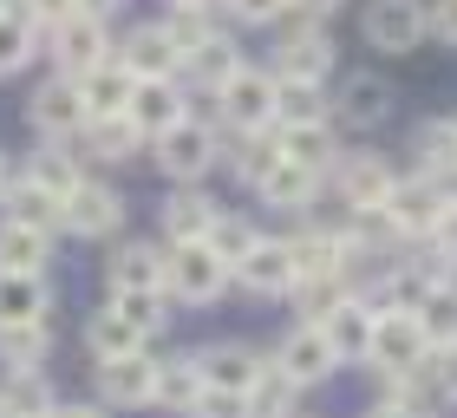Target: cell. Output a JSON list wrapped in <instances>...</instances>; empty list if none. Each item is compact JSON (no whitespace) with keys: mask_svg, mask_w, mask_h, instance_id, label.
I'll return each mask as SVG.
<instances>
[{"mask_svg":"<svg viewBox=\"0 0 457 418\" xmlns=\"http://www.w3.org/2000/svg\"><path fill=\"white\" fill-rule=\"evenodd\" d=\"M210 104H203V118L216 124V131L228 138H262V131H275V72L268 66H242L222 79L216 92H203Z\"/></svg>","mask_w":457,"mask_h":418,"instance_id":"cell-1","label":"cell"},{"mask_svg":"<svg viewBox=\"0 0 457 418\" xmlns=\"http://www.w3.org/2000/svg\"><path fill=\"white\" fill-rule=\"evenodd\" d=\"M334 33H327V20H301V13H287L281 27H275V53L262 59L275 79H307V86H327L334 79Z\"/></svg>","mask_w":457,"mask_h":418,"instance_id":"cell-2","label":"cell"},{"mask_svg":"<svg viewBox=\"0 0 457 418\" xmlns=\"http://www.w3.org/2000/svg\"><path fill=\"white\" fill-rule=\"evenodd\" d=\"M151 163H157L170 183H203V177L222 163V131H216L203 112H190L183 124H170L163 138H151Z\"/></svg>","mask_w":457,"mask_h":418,"instance_id":"cell-3","label":"cell"},{"mask_svg":"<svg viewBox=\"0 0 457 418\" xmlns=\"http://www.w3.org/2000/svg\"><path fill=\"white\" fill-rule=\"evenodd\" d=\"M405 171L392 163L386 151H340L334 157V171H327V190L340 196V209H386V196H392V183H399Z\"/></svg>","mask_w":457,"mask_h":418,"instance_id":"cell-4","label":"cell"},{"mask_svg":"<svg viewBox=\"0 0 457 418\" xmlns=\"http://www.w3.org/2000/svg\"><path fill=\"white\" fill-rule=\"evenodd\" d=\"M431 360V340L419 327V314L411 307H379V321H372V347H366V366L379 372V380H399V372L425 366Z\"/></svg>","mask_w":457,"mask_h":418,"instance_id":"cell-5","label":"cell"},{"mask_svg":"<svg viewBox=\"0 0 457 418\" xmlns=\"http://www.w3.org/2000/svg\"><path fill=\"white\" fill-rule=\"evenodd\" d=\"M360 33H366L372 53L405 59V53H419L425 39H431V7H425V0H366Z\"/></svg>","mask_w":457,"mask_h":418,"instance_id":"cell-6","label":"cell"},{"mask_svg":"<svg viewBox=\"0 0 457 418\" xmlns=\"http://www.w3.org/2000/svg\"><path fill=\"white\" fill-rule=\"evenodd\" d=\"M228 288V268L210 255V242H163V295L183 307H203Z\"/></svg>","mask_w":457,"mask_h":418,"instance_id":"cell-7","label":"cell"},{"mask_svg":"<svg viewBox=\"0 0 457 418\" xmlns=\"http://www.w3.org/2000/svg\"><path fill=\"white\" fill-rule=\"evenodd\" d=\"M46 59H53L59 79L92 72L98 59H112V20H98V13H66L59 27H46Z\"/></svg>","mask_w":457,"mask_h":418,"instance_id":"cell-8","label":"cell"},{"mask_svg":"<svg viewBox=\"0 0 457 418\" xmlns=\"http://www.w3.org/2000/svg\"><path fill=\"white\" fill-rule=\"evenodd\" d=\"M392 104H399L392 79L353 72V79H340V86L327 92V118H334V131H379V124L392 118Z\"/></svg>","mask_w":457,"mask_h":418,"instance_id":"cell-9","label":"cell"},{"mask_svg":"<svg viewBox=\"0 0 457 418\" xmlns=\"http://www.w3.org/2000/svg\"><path fill=\"white\" fill-rule=\"evenodd\" d=\"M27 124L39 144H79V131H86V98H79L72 79H46V86H33L27 98Z\"/></svg>","mask_w":457,"mask_h":418,"instance_id":"cell-10","label":"cell"},{"mask_svg":"<svg viewBox=\"0 0 457 418\" xmlns=\"http://www.w3.org/2000/svg\"><path fill=\"white\" fill-rule=\"evenodd\" d=\"M190 112H196V92L183 86V79H137V86H131V104H124V118L144 131V144L163 138L170 124H183Z\"/></svg>","mask_w":457,"mask_h":418,"instance_id":"cell-11","label":"cell"},{"mask_svg":"<svg viewBox=\"0 0 457 418\" xmlns=\"http://www.w3.org/2000/svg\"><path fill=\"white\" fill-rule=\"evenodd\" d=\"M92 380H98V405L105 412H137L157 392V360H151V347L124 353V360H92Z\"/></svg>","mask_w":457,"mask_h":418,"instance_id":"cell-12","label":"cell"},{"mask_svg":"<svg viewBox=\"0 0 457 418\" xmlns=\"http://www.w3.org/2000/svg\"><path fill=\"white\" fill-rule=\"evenodd\" d=\"M268 360H275L287 380H295L301 392L307 386H320V380H334L340 372V353H334V340H327L320 333V321H301V327H287V340L268 353Z\"/></svg>","mask_w":457,"mask_h":418,"instance_id":"cell-13","label":"cell"},{"mask_svg":"<svg viewBox=\"0 0 457 418\" xmlns=\"http://www.w3.org/2000/svg\"><path fill=\"white\" fill-rule=\"evenodd\" d=\"M451 209V190H438L431 177H399L392 183V196H386V216H392V229H399L405 242H425L431 229H438V216Z\"/></svg>","mask_w":457,"mask_h":418,"instance_id":"cell-14","label":"cell"},{"mask_svg":"<svg viewBox=\"0 0 457 418\" xmlns=\"http://www.w3.org/2000/svg\"><path fill=\"white\" fill-rule=\"evenodd\" d=\"M287 255H295V288L301 281H334L346 275V216L340 222H307L287 236Z\"/></svg>","mask_w":457,"mask_h":418,"instance_id":"cell-15","label":"cell"},{"mask_svg":"<svg viewBox=\"0 0 457 418\" xmlns=\"http://www.w3.org/2000/svg\"><path fill=\"white\" fill-rule=\"evenodd\" d=\"M124 229V196L98 177H79L72 196H66V236H86V242H112Z\"/></svg>","mask_w":457,"mask_h":418,"instance_id":"cell-16","label":"cell"},{"mask_svg":"<svg viewBox=\"0 0 457 418\" xmlns=\"http://www.w3.org/2000/svg\"><path fill=\"white\" fill-rule=\"evenodd\" d=\"M112 53L131 79H183V53L170 46L163 20H144V27H131L124 39H112Z\"/></svg>","mask_w":457,"mask_h":418,"instance_id":"cell-17","label":"cell"},{"mask_svg":"<svg viewBox=\"0 0 457 418\" xmlns=\"http://www.w3.org/2000/svg\"><path fill=\"white\" fill-rule=\"evenodd\" d=\"M236 288L248 295H295V255H287V236H255V248L236 262Z\"/></svg>","mask_w":457,"mask_h":418,"instance_id":"cell-18","label":"cell"},{"mask_svg":"<svg viewBox=\"0 0 457 418\" xmlns=\"http://www.w3.org/2000/svg\"><path fill=\"white\" fill-rule=\"evenodd\" d=\"M262 360H268V353H255L248 340H216V347H196V372H203V386H210V392H242V399H248V386H255Z\"/></svg>","mask_w":457,"mask_h":418,"instance_id":"cell-19","label":"cell"},{"mask_svg":"<svg viewBox=\"0 0 457 418\" xmlns=\"http://www.w3.org/2000/svg\"><path fill=\"white\" fill-rule=\"evenodd\" d=\"M0 222H27V229H46V236H59V229H66V203H59L46 183H33L27 171H13L7 190H0Z\"/></svg>","mask_w":457,"mask_h":418,"instance_id":"cell-20","label":"cell"},{"mask_svg":"<svg viewBox=\"0 0 457 418\" xmlns=\"http://www.w3.org/2000/svg\"><path fill=\"white\" fill-rule=\"evenodd\" d=\"M268 138H275V151H281L287 163H301V171H320V177L334 171V157L346 151L340 131H334V118H314V124H275Z\"/></svg>","mask_w":457,"mask_h":418,"instance_id":"cell-21","label":"cell"},{"mask_svg":"<svg viewBox=\"0 0 457 418\" xmlns=\"http://www.w3.org/2000/svg\"><path fill=\"white\" fill-rule=\"evenodd\" d=\"M411 171L457 196V118H425L411 131Z\"/></svg>","mask_w":457,"mask_h":418,"instance_id":"cell-22","label":"cell"},{"mask_svg":"<svg viewBox=\"0 0 457 418\" xmlns=\"http://www.w3.org/2000/svg\"><path fill=\"white\" fill-rule=\"evenodd\" d=\"M216 216H222V203L203 183H170V196H163V242H203Z\"/></svg>","mask_w":457,"mask_h":418,"instance_id":"cell-23","label":"cell"},{"mask_svg":"<svg viewBox=\"0 0 457 418\" xmlns=\"http://www.w3.org/2000/svg\"><path fill=\"white\" fill-rule=\"evenodd\" d=\"M320 196H327V177L320 171H301V163H287V157H275V171L255 183V203L262 209H287V216L314 209Z\"/></svg>","mask_w":457,"mask_h":418,"instance_id":"cell-24","label":"cell"},{"mask_svg":"<svg viewBox=\"0 0 457 418\" xmlns=\"http://www.w3.org/2000/svg\"><path fill=\"white\" fill-rule=\"evenodd\" d=\"M372 321H379V307H372L366 295H346V301L320 321V333H327V340H334V353H340V366H346V360H366Z\"/></svg>","mask_w":457,"mask_h":418,"instance_id":"cell-25","label":"cell"},{"mask_svg":"<svg viewBox=\"0 0 457 418\" xmlns=\"http://www.w3.org/2000/svg\"><path fill=\"white\" fill-rule=\"evenodd\" d=\"M72 86H79V98H86V118H118L124 104H131V86H137V79L124 72L118 53H112V59H98L92 72H79Z\"/></svg>","mask_w":457,"mask_h":418,"instance_id":"cell-26","label":"cell"},{"mask_svg":"<svg viewBox=\"0 0 457 418\" xmlns=\"http://www.w3.org/2000/svg\"><path fill=\"white\" fill-rule=\"evenodd\" d=\"M79 151L86 157H98V163H137V151H144V131L131 118H86V131H79Z\"/></svg>","mask_w":457,"mask_h":418,"instance_id":"cell-27","label":"cell"},{"mask_svg":"<svg viewBox=\"0 0 457 418\" xmlns=\"http://www.w3.org/2000/svg\"><path fill=\"white\" fill-rule=\"evenodd\" d=\"M27 321H53L46 275H7L0 268V327H27Z\"/></svg>","mask_w":457,"mask_h":418,"instance_id":"cell-28","label":"cell"},{"mask_svg":"<svg viewBox=\"0 0 457 418\" xmlns=\"http://www.w3.org/2000/svg\"><path fill=\"white\" fill-rule=\"evenodd\" d=\"M203 399V372H196V353H163L157 360V392H151V405L163 412H183L190 418Z\"/></svg>","mask_w":457,"mask_h":418,"instance_id":"cell-29","label":"cell"},{"mask_svg":"<svg viewBox=\"0 0 457 418\" xmlns=\"http://www.w3.org/2000/svg\"><path fill=\"white\" fill-rule=\"evenodd\" d=\"M0 268L7 275H46L53 268V236L27 222H0Z\"/></svg>","mask_w":457,"mask_h":418,"instance_id":"cell-30","label":"cell"},{"mask_svg":"<svg viewBox=\"0 0 457 418\" xmlns=\"http://www.w3.org/2000/svg\"><path fill=\"white\" fill-rule=\"evenodd\" d=\"M163 33H170V46L190 59V53H203L216 33H228V7L216 0V7H170L163 13Z\"/></svg>","mask_w":457,"mask_h":418,"instance_id":"cell-31","label":"cell"},{"mask_svg":"<svg viewBox=\"0 0 457 418\" xmlns=\"http://www.w3.org/2000/svg\"><path fill=\"white\" fill-rule=\"evenodd\" d=\"M39 46H46V27H39L33 13H20V7L0 13V79L27 72L33 59H39Z\"/></svg>","mask_w":457,"mask_h":418,"instance_id":"cell-32","label":"cell"},{"mask_svg":"<svg viewBox=\"0 0 457 418\" xmlns=\"http://www.w3.org/2000/svg\"><path fill=\"white\" fill-rule=\"evenodd\" d=\"M112 288H163V242H118L105 262Z\"/></svg>","mask_w":457,"mask_h":418,"instance_id":"cell-33","label":"cell"},{"mask_svg":"<svg viewBox=\"0 0 457 418\" xmlns=\"http://www.w3.org/2000/svg\"><path fill=\"white\" fill-rule=\"evenodd\" d=\"M46 360H53V321L0 327V366L7 372H46Z\"/></svg>","mask_w":457,"mask_h":418,"instance_id":"cell-34","label":"cell"},{"mask_svg":"<svg viewBox=\"0 0 457 418\" xmlns=\"http://www.w3.org/2000/svg\"><path fill=\"white\" fill-rule=\"evenodd\" d=\"M151 340L124 321V314H112V307H92L86 314V353L92 360H124V353H144Z\"/></svg>","mask_w":457,"mask_h":418,"instance_id":"cell-35","label":"cell"},{"mask_svg":"<svg viewBox=\"0 0 457 418\" xmlns=\"http://www.w3.org/2000/svg\"><path fill=\"white\" fill-rule=\"evenodd\" d=\"M411 314H419V327H425V340H431V347H457V281H451V275L431 281Z\"/></svg>","mask_w":457,"mask_h":418,"instance_id":"cell-36","label":"cell"},{"mask_svg":"<svg viewBox=\"0 0 457 418\" xmlns=\"http://www.w3.org/2000/svg\"><path fill=\"white\" fill-rule=\"evenodd\" d=\"M295 412H301V386L275 360H262L255 386H248V418H295Z\"/></svg>","mask_w":457,"mask_h":418,"instance_id":"cell-37","label":"cell"},{"mask_svg":"<svg viewBox=\"0 0 457 418\" xmlns=\"http://www.w3.org/2000/svg\"><path fill=\"white\" fill-rule=\"evenodd\" d=\"M242 66V46H236V33H216L203 53H190L183 59V86H196V92H216L228 72Z\"/></svg>","mask_w":457,"mask_h":418,"instance_id":"cell-38","label":"cell"},{"mask_svg":"<svg viewBox=\"0 0 457 418\" xmlns=\"http://www.w3.org/2000/svg\"><path fill=\"white\" fill-rule=\"evenodd\" d=\"M53 386L46 372H7L0 380V418H53Z\"/></svg>","mask_w":457,"mask_h":418,"instance_id":"cell-39","label":"cell"},{"mask_svg":"<svg viewBox=\"0 0 457 418\" xmlns=\"http://www.w3.org/2000/svg\"><path fill=\"white\" fill-rule=\"evenodd\" d=\"M105 307L124 314L144 340H151V333H163V321H170V295H163V288H112Z\"/></svg>","mask_w":457,"mask_h":418,"instance_id":"cell-40","label":"cell"},{"mask_svg":"<svg viewBox=\"0 0 457 418\" xmlns=\"http://www.w3.org/2000/svg\"><path fill=\"white\" fill-rule=\"evenodd\" d=\"M20 171H27L33 183H46L59 203H66V196H72V183L86 177V171H79V151H72V144H39V151L20 163Z\"/></svg>","mask_w":457,"mask_h":418,"instance_id":"cell-41","label":"cell"},{"mask_svg":"<svg viewBox=\"0 0 457 418\" xmlns=\"http://www.w3.org/2000/svg\"><path fill=\"white\" fill-rule=\"evenodd\" d=\"M255 236H262V229L248 222L242 209H222V216L210 222V236H203V242H210V255H216V262L228 268V275H236V262L248 255V248H255Z\"/></svg>","mask_w":457,"mask_h":418,"instance_id":"cell-42","label":"cell"},{"mask_svg":"<svg viewBox=\"0 0 457 418\" xmlns=\"http://www.w3.org/2000/svg\"><path fill=\"white\" fill-rule=\"evenodd\" d=\"M314 118H327V86L275 79V124H314Z\"/></svg>","mask_w":457,"mask_h":418,"instance_id":"cell-43","label":"cell"},{"mask_svg":"<svg viewBox=\"0 0 457 418\" xmlns=\"http://www.w3.org/2000/svg\"><path fill=\"white\" fill-rule=\"evenodd\" d=\"M228 20H242V27H281L287 13H295V0H222Z\"/></svg>","mask_w":457,"mask_h":418,"instance_id":"cell-44","label":"cell"},{"mask_svg":"<svg viewBox=\"0 0 457 418\" xmlns=\"http://www.w3.org/2000/svg\"><path fill=\"white\" fill-rule=\"evenodd\" d=\"M425 248H431V262H438V268H457V203L438 216V229L425 236Z\"/></svg>","mask_w":457,"mask_h":418,"instance_id":"cell-45","label":"cell"},{"mask_svg":"<svg viewBox=\"0 0 457 418\" xmlns=\"http://www.w3.org/2000/svg\"><path fill=\"white\" fill-rule=\"evenodd\" d=\"M190 418H248V399H242V392H210V386H203V399H196Z\"/></svg>","mask_w":457,"mask_h":418,"instance_id":"cell-46","label":"cell"},{"mask_svg":"<svg viewBox=\"0 0 457 418\" xmlns=\"http://www.w3.org/2000/svg\"><path fill=\"white\" fill-rule=\"evenodd\" d=\"M7 7H20V13H33L39 27H59L66 13H79V0H7Z\"/></svg>","mask_w":457,"mask_h":418,"instance_id":"cell-47","label":"cell"},{"mask_svg":"<svg viewBox=\"0 0 457 418\" xmlns=\"http://www.w3.org/2000/svg\"><path fill=\"white\" fill-rule=\"evenodd\" d=\"M425 7H431V39L457 46V0H425Z\"/></svg>","mask_w":457,"mask_h":418,"instance_id":"cell-48","label":"cell"},{"mask_svg":"<svg viewBox=\"0 0 457 418\" xmlns=\"http://www.w3.org/2000/svg\"><path fill=\"white\" fill-rule=\"evenodd\" d=\"M340 7H346V0H295V13H301V20H334Z\"/></svg>","mask_w":457,"mask_h":418,"instance_id":"cell-49","label":"cell"},{"mask_svg":"<svg viewBox=\"0 0 457 418\" xmlns=\"http://www.w3.org/2000/svg\"><path fill=\"white\" fill-rule=\"evenodd\" d=\"M53 418H105V405H86V399H72V405H53Z\"/></svg>","mask_w":457,"mask_h":418,"instance_id":"cell-50","label":"cell"},{"mask_svg":"<svg viewBox=\"0 0 457 418\" xmlns=\"http://www.w3.org/2000/svg\"><path fill=\"white\" fill-rule=\"evenodd\" d=\"M124 7V0H79V13H98V20H112Z\"/></svg>","mask_w":457,"mask_h":418,"instance_id":"cell-51","label":"cell"},{"mask_svg":"<svg viewBox=\"0 0 457 418\" xmlns=\"http://www.w3.org/2000/svg\"><path fill=\"white\" fill-rule=\"evenodd\" d=\"M366 418H419V412H405V405H392V399H379V405H372Z\"/></svg>","mask_w":457,"mask_h":418,"instance_id":"cell-52","label":"cell"},{"mask_svg":"<svg viewBox=\"0 0 457 418\" xmlns=\"http://www.w3.org/2000/svg\"><path fill=\"white\" fill-rule=\"evenodd\" d=\"M7 177H13V157H7V151H0V190H7Z\"/></svg>","mask_w":457,"mask_h":418,"instance_id":"cell-53","label":"cell"},{"mask_svg":"<svg viewBox=\"0 0 457 418\" xmlns=\"http://www.w3.org/2000/svg\"><path fill=\"white\" fill-rule=\"evenodd\" d=\"M170 7H216V0H170Z\"/></svg>","mask_w":457,"mask_h":418,"instance_id":"cell-54","label":"cell"},{"mask_svg":"<svg viewBox=\"0 0 457 418\" xmlns=\"http://www.w3.org/2000/svg\"><path fill=\"white\" fill-rule=\"evenodd\" d=\"M0 13H7V0H0Z\"/></svg>","mask_w":457,"mask_h":418,"instance_id":"cell-55","label":"cell"},{"mask_svg":"<svg viewBox=\"0 0 457 418\" xmlns=\"http://www.w3.org/2000/svg\"><path fill=\"white\" fill-rule=\"evenodd\" d=\"M451 203H457V196H451Z\"/></svg>","mask_w":457,"mask_h":418,"instance_id":"cell-56","label":"cell"},{"mask_svg":"<svg viewBox=\"0 0 457 418\" xmlns=\"http://www.w3.org/2000/svg\"><path fill=\"white\" fill-rule=\"evenodd\" d=\"M295 418H301V412H295Z\"/></svg>","mask_w":457,"mask_h":418,"instance_id":"cell-57","label":"cell"}]
</instances>
